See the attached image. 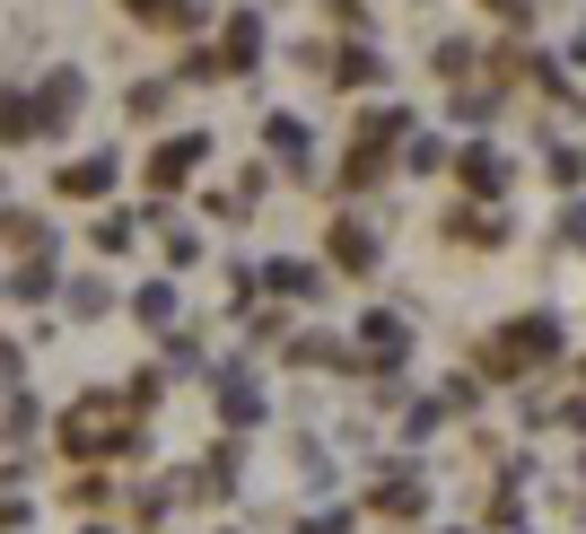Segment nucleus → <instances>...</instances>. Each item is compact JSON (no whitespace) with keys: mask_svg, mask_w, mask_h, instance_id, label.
<instances>
[{"mask_svg":"<svg viewBox=\"0 0 586 534\" xmlns=\"http://www.w3.org/2000/svg\"><path fill=\"white\" fill-rule=\"evenodd\" d=\"M62 184H71V193H106V184H115V158H88V167H71Z\"/></svg>","mask_w":586,"mask_h":534,"instance_id":"f257e3e1","label":"nucleus"},{"mask_svg":"<svg viewBox=\"0 0 586 534\" xmlns=\"http://www.w3.org/2000/svg\"><path fill=\"white\" fill-rule=\"evenodd\" d=\"M499 175H508L499 149H472V158H465V184H481V193H499Z\"/></svg>","mask_w":586,"mask_h":534,"instance_id":"f03ea898","label":"nucleus"},{"mask_svg":"<svg viewBox=\"0 0 586 534\" xmlns=\"http://www.w3.org/2000/svg\"><path fill=\"white\" fill-rule=\"evenodd\" d=\"M333 237H342V264H351V271L367 264V255H376V246H367V228H333Z\"/></svg>","mask_w":586,"mask_h":534,"instance_id":"7ed1b4c3","label":"nucleus"}]
</instances>
